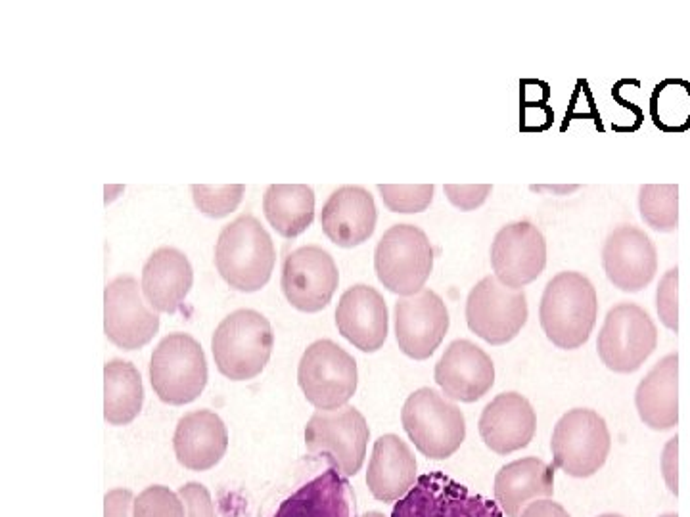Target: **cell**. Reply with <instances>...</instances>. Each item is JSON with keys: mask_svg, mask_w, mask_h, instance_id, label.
<instances>
[{"mask_svg": "<svg viewBox=\"0 0 690 517\" xmlns=\"http://www.w3.org/2000/svg\"><path fill=\"white\" fill-rule=\"evenodd\" d=\"M598 316V295L593 282L578 270H564L545 286L539 320L545 335L564 351L589 341Z\"/></svg>", "mask_w": 690, "mask_h": 517, "instance_id": "cell-1", "label": "cell"}, {"mask_svg": "<svg viewBox=\"0 0 690 517\" xmlns=\"http://www.w3.org/2000/svg\"><path fill=\"white\" fill-rule=\"evenodd\" d=\"M276 261L275 243L253 215L226 225L215 245V267L230 288L258 291L271 280Z\"/></svg>", "mask_w": 690, "mask_h": 517, "instance_id": "cell-2", "label": "cell"}, {"mask_svg": "<svg viewBox=\"0 0 690 517\" xmlns=\"http://www.w3.org/2000/svg\"><path fill=\"white\" fill-rule=\"evenodd\" d=\"M275 335L271 322L251 308L230 313L217 326L211 351L215 365L225 378L234 382L253 380L271 358Z\"/></svg>", "mask_w": 690, "mask_h": 517, "instance_id": "cell-3", "label": "cell"}, {"mask_svg": "<svg viewBox=\"0 0 690 517\" xmlns=\"http://www.w3.org/2000/svg\"><path fill=\"white\" fill-rule=\"evenodd\" d=\"M401 423L420 455L447 460L466 439L464 414L431 387L408 395L401 410Z\"/></svg>", "mask_w": 690, "mask_h": 517, "instance_id": "cell-4", "label": "cell"}, {"mask_svg": "<svg viewBox=\"0 0 690 517\" xmlns=\"http://www.w3.org/2000/svg\"><path fill=\"white\" fill-rule=\"evenodd\" d=\"M433 268V248L416 225H393L383 232L374 251L378 280L391 293L411 297L424 290Z\"/></svg>", "mask_w": 690, "mask_h": 517, "instance_id": "cell-5", "label": "cell"}, {"mask_svg": "<svg viewBox=\"0 0 690 517\" xmlns=\"http://www.w3.org/2000/svg\"><path fill=\"white\" fill-rule=\"evenodd\" d=\"M150 382L160 400L183 406L196 400L208 383L201 345L188 333H169L153 349Z\"/></svg>", "mask_w": 690, "mask_h": 517, "instance_id": "cell-6", "label": "cell"}, {"mask_svg": "<svg viewBox=\"0 0 690 517\" xmlns=\"http://www.w3.org/2000/svg\"><path fill=\"white\" fill-rule=\"evenodd\" d=\"M370 430L366 418L355 406L316 410L305 425V447L311 455L324 458L343 477L361 472Z\"/></svg>", "mask_w": 690, "mask_h": 517, "instance_id": "cell-7", "label": "cell"}, {"mask_svg": "<svg viewBox=\"0 0 690 517\" xmlns=\"http://www.w3.org/2000/svg\"><path fill=\"white\" fill-rule=\"evenodd\" d=\"M610 448L612 435L598 412L591 408L568 410L553 431V468L585 480L603 468Z\"/></svg>", "mask_w": 690, "mask_h": 517, "instance_id": "cell-8", "label": "cell"}, {"mask_svg": "<svg viewBox=\"0 0 690 517\" xmlns=\"http://www.w3.org/2000/svg\"><path fill=\"white\" fill-rule=\"evenodd\" d=\"M298 383L316 410L348 405L359 383L355 358L332 340H318L305 349L298 366Z\"/></svg>", "mask_w": 690, "mask_h": 517, "instance_id": "cell-9", "label": "cell"}, {"mask_svg": "<svg viewBox=\"0 0 690 517\" xmlns=\"http://www.w3.org/2000/svg\"><path fill=\"white\" fill-rule=\"evenodd\" d=\"M656 347V322L643 307L620 303L608 310L596 340L598 357L608 370L633 373L645 365Z\"/></svg>", "mask_w": 690, "mask_h": 517, "instance_id": "cell-10", "label": "cell"}, {"mask_svg": "<svg viewBox=\"0 0 690 517\" xmlns=\"http://www.w3.org/2000/svg\"><path fill=\"white\" fill-rule=\"evenodd\" d=\"M530 316L523 290H510L489 275L472 288L466 300V324L489 345L513 341Z\"/></svg>", "mask_w": 690, "mask_h": 517, "instance_id": "cell-11", "label": "cell"}, {"mask_svg": "<svg viewBox=\"0 0 690 517\" xmlns=\"http://www.w3.org/2000/svg\"><path fill=\"white\" fill-rule=\"evenodd\" d=\"M391 517H505L495 500L441 472L420 475L408 495L395 502Z\"/></svg>", "mask_w": 690, "mask_h": 517, "instance_id": "cell-12", "label": "cell"}, {"mask_svg": "<svg viewBox=\"0 0 690 517\" xmlns=\"http://www.w3.org/2000/svg\"><path fill=\"white\" fill-rule=\"evenodd\" d=\"M338 283L340 273L334 257L318 245H303L284 258L280 286L288 303L301 313L326 308Z\"/></svg>", "mask_w": 690, "mask_h": 517, "instance_id": "cell-13", "label": "cell"}, {"mask_svg": "<svg viewBox=\"0 0 690 517\" xmlns=\"http://www.w3.org/2000/svg\"><path fill=\"white\" fill-rule=\"evenodd\" d=\"M143 295L133 276H118L104 290V332L125 351L144 347L160 330V316Z\"/></svg>", "mask_w": 690, "mask_h": 517, "instance_id": "cell-14", "label": "cell"}, {"mask_svg": "<svg viewBox=\"0 0 690 517\" xmlns=\"http://www.w3.org/2000/svg\"><path fill=\"white\" fill-rule=\"evenodd\" d=\"M489 255L497 280L510 290H523L543 275L546 240L530 221H516L497 232Z\"/></svg>", "mask_w": 690, "mask_h": 517, "instance_id": "cell-15", "label": "cell"}, {"mask_svg": "<svg viewBox=\"0 0 690 517\" xmlns=\"http://www.w3.org/2000/svg\"><path fill=\"white\" fill-rule=\"evenodd\" d=\"M449 310L441 297L424 288L395 303V340L415 360L430 358L449 330Z\"/></svg>", "mask_w": 690, "mask_h": 517, "instance_id": "cell-16", "label": "cell"}, {"mask_svg": "<svg viewBox=\"0 0 690 517\" xmlns=\"http://www.w3.org/2000/svg\"><path fill=\"white\" fill-rule=\"evenodd\" d=\"M608 280L625 293L645 290L658 273V251L645 230L633 225L613 228L603 248Z\"/></svg>", "mask_w": 690, "mask_h": 517, "instance_id": "cell-17", "label": "cell"}, {"mask_svg": "<svg viewBox=\"0 0 690 517\" xmlns=\"http://www.w3.org/2000/svg\"><path fill=\"white\" fill-rule=\"evenodd\" d=\"M433 380L447 398L458 403H476L495 385V365L481 347L468 340H456L445 349L433 370Z\"/></svg>", "mask_w": 690, "mask_h": 517, "instance_id": "cell-18", "label": "cell"}, {"mask_svg": "<svg viewBox=\"0 0 690 517\" xmlns=\"http://www.w3.org/2000/svg\"><path fill=\"white\" fill-rule=\"evenodd\" d=\"M340 333L363 353H376L388 340L390 316L386 300L366 283H355L340 297L336 308Z\"/></svg>", "mask_w": 690, "mask_h": 517, "instance_id": "cell-19", "label": "cell"}, {"mask_svg": "<svg viewBox=\"0 0 690 517\" xmlns=\"http://www.w3.org/2000/svg\"><path fill=\"white\" fill-rule=\"evenodd\" d=\"M478 430L485 447L491 448L495 455L506 456L526 448L533 441L537 414L523 395L516 391L501 393L483 408Z\"/></svg>", "mask_w": 690, "mask_h": 517, "instance_id": "cell-20", "label": "cell"}, {"mask_svg": "<svg viewBox=\"0 0 690 517\" xmlns=\"http://www.w3.org/2000/svg\"><path fill=\"white\" fill-rule=\"evenodd\" d=\"M378 211L373 193L363 186H340L326 200L321 225L326 238L340 248H355L374 234Z\"/></svg>", "mask_w": 690, "mask_h": 517, "instance_id": "cell-21", "label": "cell"}, {"mask_svg": "<svg viewBox=\"0 0 690 517\" xmlns=\"http://www.w3.org/2000/svg\"><path fill=\"white\" fill-rule=\"evenodd\" d=\"M173 448L177 460L192 472L215 468L228 448L225 422L211 410H194L178 420Z\"/></svg>", "mask_w": 690, "mask_h": 517, "instance_id": "cell-22", "label": "cell"}, {"mask_svg": "<svg viewBox=\"0 0 690 517\" xmlns=\"http://www.w3.org/2000/svg\"><path fill=\"white\" fill-rule=\"evenodd\" d=\"M495 502L506 517H520L531 502L553 498L554 468L541 458L514 460L495 475Z\"/></svg>", "mask_w": 690, "mask_h": 517, "instance_id": "cell-23", "label": "cell"}, {"mask_svg": "<svg viewBox=\"0 0 690 517\" xmlns=\"http://www.w3.org/2000/svg\"><path fill=\"white\" fill-rule=\"evenodd\" d=\"M416 458L401 437L388 433L374 443L366 485L380 502H399L416 483Z\"/></svg>", "mask_w": 690, "mask_h": 517, "instance_id": "cell-24", "label": "cell"}, {"mask_svg": "<svg viewBox=\"0 0 690 517\" xmlns=\"http://www.w3.org/2000/svg\"><path fill=\"white\" fill-rule=\"evenodd\" d=\"M194 282L188 257L175 248L153 251L143 268V293L156 313H177Z\"/></svg>", "mask_w": 690, "mask_h": 517, "instance_id": "cell-25", "label": "cell"}, {"mask_svg": "<svg viewBox=\"0 0 690 517\" xmlns=\"http://www.w3.org/2000/svg\"><path fill=\"white\" fill-rule=\"evenodd\" d=\"M638 418L654 431H668L679 423V355L658 360L635 393Z\"/></svg>", "mask_w": 690, "mask_h": 517, "instance_id": "cell-26", "label": "cell"}, {"mask_svg": "<svg viewBox=\"0 0 690 517\" xmlns=\"http://www.w3.org/2000/svg\"><path fill=\"white\" fill-rule=\"evenodd\" d=\"M273 517H355L348 477L328 468L288 496Z\"/></svg>", "mask_w": 690, "mask_h": 517, "instance_id": "cell-27", "label": "cell"}, {"mask_svg": "<svg viewBox=\"0 0 690 517\" xmlns=\"http://www.w3.org/2000/svg\"><path fill=\"white\" fill-rule=\"evenodd\" d=\"M263 211L283 238H296L315 221V192L307 185H271L263 196Z\"/></svg>", "mask_w": 690, "mask_h": 517, "instance_id": "cell-28", "label": "cell"}, {"mask_svg": "<svg viewBox=\"0 0 690 517\" xmlns=\"http://www.w3.org/2000/svg\"><path fill=\"white\" fill-rule=\"evenodd\" d=\"M144 403V387L133 362L110 360L104 366V418L111 425L131 423Z\"/></svg>", "mask_w": 690, "mask_h": 517, "instance_id": "cell-29", "label": "cell"}, {"mask_svg": "<svg viewBox=\"0 0 690 517\" xmlns=\"http://www.w3.org/2000/svg\"><path fill=\"white\" fill-rule=\"evenodd\" d=\"M652 121L663 133H685L690 128V83L661 81L650 96Z\"/></svg>", "mask_w": 690, "mask_h": 517, "instance_id": "cell-30", "label": "cell"}, {"mask_svg": "<svg viewBox=\"0 0 690 517\" xmlns=\"http://www.w3.org/2000/svg\"><path fill=\"white\" fill-rule=\"evenodd\" d=\"M638 211L652 230L675 232L679 228V186L643 185L638 190Z\"/></svg>", "mask_w": 690, "mask_h": 517, "instance_id": "cell-31", "label": "cell"}, {"mask_svg": "<svg viewBox=\"0 0 690 517\" xmlns=\"http://www.w3.org/2000/svg\"><path fill=\"white\" fill-rule=\"evenodd\" d=\"M244 196V186L242 185H226V186H206L194 185L192 186V198L198 209L211 218H221L228 213H233Z\"/></svg>", "mask_w": 690, "mask_h": 517, "instance_id": "cell-32", "label": "cell"}, {"mask_svg": "<svg viewBox=\"0 0 690 517\" xmlns=\"http://www.w3.org/2000/svg\"><path fill=\"white\" fill-rule=\"evenodd\" d=\"M378 192L386 203V207L393 213H422L426 211L436 186L433 185H378Z\"/></svg>", "mask_w": 690, "mask_h": 517, "instance_id": "cell-33", "label": "cell"}, {"mask_svg": "<svg viewBox=\"0 0 690 517\" xmlns=\"http://www.w3.org/2000/svg\"><path fill=\"white\" fill-rule=\"evenodd\" d=\"M133 517H186V510L178 493L153 485L135 498Z\"/></svg>", "mask_w": 690, "mask_h": 517, "instance_id": "cell-34", "label": "cell"}, {"mask_svg": "<svg viewBox=\"0 0 690 517\" xmlns=\"http://www.w3.org/2000/svg\"><path fill=\"white\" fill-rule=\"evenodd\" d=\"M656 308L661 324L679 332V268L673 267L661 276L656 290Z\"/></svg>", "mask_w": 690, "mask_h": 517, "instance_id": "cell-35", "label": "cell"}, {"mask_svg": "<svg viewBox=\"0 0 690 517\" xmlns=\"http://www.w3.org/2000/svg\"><path fill=\"white\" fill-rule=\"evenodd\" d=\"M447 198L460 211H474L485 203L493 190L491 185H445Z\"/></svg>", "mask_w": 690, "mask_h": 517, "instance_id": "cell-36", "label": "cell"}, {"mask_svg": "<svg viewBox=\"0 0 690 517\" xmlns=\"http://www.w3.org/2000/svg\"><path fill=\"white\" fill-rule=\"evenodd\" d=\"M178 496L185 504L186 517H217L209 490L203 485L186 483L178 488Z\"/></svg>", "mask_w": 690, "mask_h": 517, "instance_id": "cell-37", "label": "cell"}, {"mask_svg": "<svg viewBox=\"0 0 690 517\" xmlns=\"http://www.w3.org/2000/svg\"><path fill=\"white\" fill-rule=\"evenodd\" d=\"M660 470L661 477L666 481V487L669 488L671 495H679V437H671L663 447L661 458H660Z\"/></svg>", "mask_w": 690, "mask_h": 517, "instance_id": "cell-38", "label": "cell"}, {"mask_svg": "<svg viewBox=\"0 0 690 517\" xmlns=\"http://www.w3.org/2000/svg\"><path fill=\"white\" fill-rule=\"evenodd\" d=\"M135 495L129 488H113L104 496V517H133Z\"/></svg>", "mask_w": 690, "mask_h": 517, "instance_id": "cell-39", "label": "cell"}, {"mask_svg": "<svg viewBox=\"0 0 690 517\" xmlns=\"http://www.w3.org/2000/svg\"><path fill=\"white\" fill-rule=\"evenodd\" d=\"M520 517H570L566 508L562 504L545 498V500H535L530 506L522 512Z\"/></svg>", "mask_w": 690, "mask_h": 517, "instance_id": "cell-40", "label": "cell"}, {"mask_svg": "<svg viewBox=\"0 0 690 517\" xmlns=\"http://www.w3.org/2000/svg\"><path fill=\"white\" fill-rule=\"evenodd\" d=\"M361 517H386V515L380 513V512H368V513H365V515H361Z\"/></svg>", "mask_w": 690, "mask_h": 517, "instance_id": "cell-41", "label": "cell"}, {"mask_svg": "<svg viewBox=\"0 0 690 517\" xmlns=\"http://www.w3.org/2000/svg\"><path fill=\"white\" fill-rule=\"evenodd\" d=\"M598 517H623V515H620V513H603V515H598Z\"/></svg>", "mask_w": 690, "mask_h": 517, "instance_id": "cell-42", "label": "cell"}, {"mask_svg": "<svg viewBox=\"0 0 690 517\" xmlns=\"http://www.w3.org/2000/svg\"><path fill=\"white\" fill-rule=\"evenodd\" d=\"M660 517H679V515H677V513H663V515H660Z\"/></svg>", "mask_w": 690, "mask_h": 517, "instance_id": "cell-43", "label": "cell"}]
</instances>
